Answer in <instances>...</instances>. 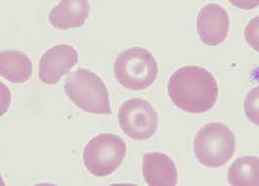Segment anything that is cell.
Returning a JSON list of instances; mask_svg holds the SVG:
<instances>
[{
  "label": "cell",
  "mask_w": 259,
  "mask_h": 186,
  "mask_svg": "<svg viewBox=\"0 0 259 186\" xmlns=\"http://www.w3.org/2000/svg\"><path fill=\"white\" fill-rule=\"evenodd\" d=\"M167 92L180 110L200 114L213 108L218 97V85L208 70L189 65L178 69L168 81Z\"/></svg>",
  "instance_id": "obj_1"
},
{
  "label": "cell",
  "mask_w": 259,
  "mask_h": 186,
  "mask_svg": "<svg viewBox=\"0 0 259 186\" xmlns=\"http://www.w3.org/2000/svg\"><path fill=\"white\" fill-rule=\"evenodd\" d=\"M64 90L72 103L87 113H112L107 86L90 70L79 68L72 72L65 82Z\"/></svg>",
  "instance_id": "obj_2"
},
{
  "label": "cell",
  "mask_w": 259,
  "mask_h": 186,
  "mask_svg": "<svg viewBox=\"0 0 259 186\" xmlns=\"http://www.w3.org/2000/svg\"><path fill=\"white\" fill-rule=\"evenodd\" d=\"M114 72L119 85L130 90H144L158 78L156 58L142 47H131L117 55Z\"/></svg>",
  "instance_id": "obj_3"
},
{
  "label": "cell",
  "mask_w": 259,
  "mask_h": 186,
  "mask_svg": "<svg viewBox=\"0 0 259 186\" xmlns=\"http://www.w3.org/2000/svg\"><path fill=\"white\" fill-rule=\"evenodd\" d=\"M237 140L233 131L222 123L203 126L194 140V152L206 168H220L233 157Z\"/></svg>",
  "instance_id": "obj_4"
},
{
  "label": "cell",
  "mask_w": 259,
  "mask_h": 186,
  "mask_svg": "<svg viewBox=\"0 0 259 186\" xmlns=\"http://www.w3.org/2000/svg\"><path fill=\"white\" fill-rule=\"evenodd\" d=\"M126 156L124 140L113 133H101L93 137L83 150V164L87 171L97 177L113 174Z\"/></svg>",
  "instance_id": "obj_5"
},
{
  "label": "cell",
  "mask_w": 259,
  "mask_h": 186,
  "mask_svg": "<svg viewBox=\"0 0 259 186\" xmlns=\"http://www.w3.org/2000/svg\"><path fill=\"white\" fill-rule=\"evenodd\" d=\"M117 120L122 131L135 140L149 139L158 130V113L144 99L125 101L118 110Z\"/></svg>",
  "instance_id": "obj_6"
},
{
  "label": "cell",
  "mask_w": 259,
  "mask_h": 186,
  "mask_svg": "<svg viewBox=\"0 0 259 186\" xmlns=\"http://www.w3.org/2000/svg\"><path fill=\"white\" fill-rule=\"evenodd\" d=\"M78 62L77 51L68 44H58L48 49L38 64L39 80L48 86H54L72 70Z\"/></svg>",
  "instance_id": "obj_7"
},
{
  "label": "cell",
  "mask_w": 259,
  "mask_h": 186,
  "mask_svg": "<svg viewBox=\"0 0 259 186\" xmlns=\"http://www.w3.org/2000/svg\"><path fill=\"white\" fill-rule=\"evenodd\" d=\"M230 29L229 15L218 4L203 6L197 18V30L202 43L217 46L228 36Z\"/></svg>",
  "instance_id": "obj_8"
},
{
  "label": "cell",
  "mask_w": 259,
  "mask_h": 186,
  "mask_svg": "<svg viewBox=\"0 0 259 186\" xmlns=\"http://www.w3.org/2000/svg\"><path fill=\"white\" fill-rule=\"evenodd\" d=\"M142 172L149 186H175L178 181L176 165L168 155L150 152L143 155Z\"/></svg>",
  "instance_id": "obj_9"
},
{
  "label": "cell",
  "mask_w": 259,
  "mask_h": 186,
  "mask_svg": "<svg viewBox=\"0 0 259 186\" xmlns=\"http://www.w3.org/2000/svg\"><path fill=\"white\" fill-rule=\"evenodd\" d=\"M90 12L87 0H64L49 13V23L58 29L80 28L85 24Z\"/></svg>",
  "instance_id": "obj_10"
},
{
  "label": "cell",
  "mask_w": 259,
  "mask_h": 186,
  "mask_svg": "<svg viewBox=\"0 0 259 186\" xmlns=\"http://www.w3.org/2000/svg\"><path fill=\"white\" fill-rule=\"evenodd\" d=\"M0 75L10 83L24 84L32 75V63L19 50H3L0 52Z\"/></svg>",
  "instance_id": "obj_11"
},
{
  "label": "cell",
  "mask_w": 259,
  "mask_h": 186,
  "mask_svg": "<svg viewBox=\"0 0 259 186\" xmlns=\"http://www.w3.org/2000/svg\"><path fill=\"white\" fill-rule=\"evenodd\" d=\"M258 157L239 158L228 170V181L233 186H258Z\"/></svg>",
  "instance_id": "obj_12"
},
{
  "label": "cell",
  "mask_w": 259,
  "mask_h": 186,
  "mask_svg": "<svg viewBox=\"0 0 259 186\" xmlns=\"http://www.w3.org/2000/svg\"><path fill=\"white\" fill-rule=\"evenodd\" d=\"M245 113L255 125H258V87L253 88L245 96Z\"/></svg>",
  "instance_id": "obj_13"
},
{
  "label": "cell",
  "mask_w": 259,
  "mask_h": 186,
  "mask_svg": "<svg viewBox=\"0 0 259 186\" xmlns=\"http://www.w3.org/2000/svg\"><path fill=\"white\" fill-rule=\"evenodd\" d=\"M245 41L252 48L258 50V17L252 19L246 26L245 31Z\"/></svg>",
  "instance_id": "obj_14"
}]
</instances>
